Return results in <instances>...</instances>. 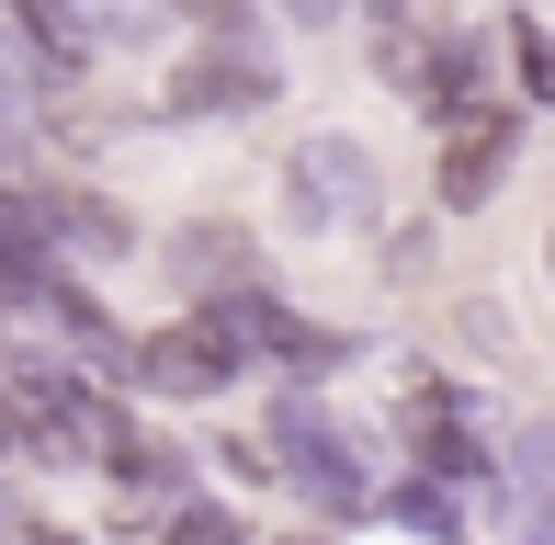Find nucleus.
<instances>
[{"label": "nucleus", "instance_id": "nucleus-1", "mask_svg": "<svg viewBox=\"0 0 555 545\" xmlns=\"http://www.w3.org/2000/svg\"><path fill=\"white\" fill-rule=\"evenodd\" d=\"M249 330L216 307H193V318H159V330H137V353H125V386H147V398H182V409H205V398H227V386L249 376Z\"/></svg>", "mask_w": 555, "mask_h": 545}, {"label": "nucleus", "instance_id": "nucleus-2", "mask_svg": "<svg viewBox=\"0 0 555 545\" xmlns=\"http://www.w3.org/2000/svg\"><path fill=\"white\" fill-rule=\"evenodd\" d=\"M284 216H295L307 239H363V228H374V148L340 137V126L295 137V148H284Z\"/></svg>", "mask_w": 555, "mask_h": 545}, {"label": "nucleus", "instance_id": "nucleus-3", "mask_svg": "<svg viewBox=\"0 0 555 545\" xmlns=\"http://www.w3.org/2000/svg\"><path fill=\"white\" fill-rule=\"evenodd\" d=\"M261 443H272V466H284V489H295V500H318L330 523L374 511V466H351V432H340V420L318 409V398H284Z\"/></svg>", "mask_w": 555, "mask_h": 545}, {"label": "nucleus", "instance_id": "nucleus-4", "mask_svg": "<svg viewBox=\"0 0 555 545\" xmlns=\"http://www.w3.org/2000/svg\"><path fill=\"white\" fill-rule=\"evenodd\" d=\"M431 193H442V216H476L499 182H511V160H521V114L511 103H465L453 126H431Z\"/></svg>", "mask_w": 555, "mask_h": 545}, {"label": "nucleus", "instance_id": "nucleus-5", "mask_svg": "<svg viewBox=\"0 0 555 545\" xmlns=\"http://www.w3.org/2000/svg\"><path fill=\"white\" fill-rule=\"evenodd\" d=\"M23 216H35V228H46V251H57V262H125V251H137V228H125V205H114V193H91V182H57V170H23Z\"/></svg>", "mask_w": 555, "mask_h": 545}, {"label": "nucleus", "instance_id": "nucleus-6", "mask_svg": "<svg viewBox=\"0 0 555 545\" xmlns=\"http://www.w3.org/2000/svg\"><path fill=\"white\" fill-rule=\"evenodd\" d=\"M409 466H420V478H453V489H476L499 466L488 432H476V409L453 398L442 376H409Z\"/></svg>", "mask_w": 555, "mask_h": 545}, {"label": "nucleus", "instance_id": "nucleus-7", "mask_svg": "<svg viewBox=\"0 0 555 545\" xmlns=\"http://www.w3.org/2000/svg\"><path fill=\"white\" fill-rule=\"evenodd\" d=\"M272 91V68L249 58L238 35H216V58H182L170 68V91H159V114H249Z\"/></svg>", "mask_w": 555, "mask_h": 545}, {"label": "nucleus", "instance_id": "nucleus-8", "mask_svg": "<svg viewBox=\"0 0 555 545\" xmlns=\"http://www.w3.org/2000/svg\"><path fill=\"white\" fill-rule=\"evenodd\" d=\"M499 46H511V80H521V103H544V114H555V35H544L533 12H511V23H499Z\"/></svg>", "mask_w": 555, "mask_h": 545}, {"label": "nucleus", "instance_id": "nucleus-9", "mask_svg": "<svg viewBox=\"0 0 555 545\" xmlns=\"http://www.w3.org/2000/svg\"><path fill=\"white\" fill-rule=\"evenodd\" d=\"M159 545H238V523H227L216 500H193V489H182V500H159Z\"/></svg>", "mask_w": 555, "mask_h": 545}, {"label": "nucleus", "instance_id": "nucleus-10", "mask_svg": "<svg viewBox=\"0 0 555 545\" xmlns=\"http://www.w3.org/2000/svg\"><path fill=\"white\" fill-rule=\"evenodd\" d=\"M182 23H205V35H249V0H170Z\"/></svg>", "mask_w": 555, "mask_h": 545}, {"label": "nucleus", "instance_id": "nucleus-11", "mask_svg": "<svg viewBox=\"0 0 555 545\" xmlns=\"http://www.w3.org/2000/svg\"><path fill=\"white\" fill-rule=\"evenodd\" d=\"M23 545H80V534H57V523H23Z\"/></svg>", "mask_w": 555, "mask_h": 545}, {"label": "nucleus", "instance_id": "nucleus-12", "mask_svg": "<svg viewBox=\"0 0 555 545\" xmlns=\"http://www.w3.org/2000/svg\"><path fill=\"white\" fill-rule=\"evenodd\" d=\"M295 545H330V534H295Z\"/></svg>", "mask_w": 555, "mask_h": 545}, {"label": "nucleus", "instance_id": "nucleus-13", "mask_svg": "<svg viewBox=\"0 0 555 545\" xmlns=\"http://www.w3.org/2000/svg\"><path fill=\"white\" fill-rule=\"evenodd\" d=\"M544 272H555V239H544Z\"/></svg>", "mask_w": 555, "mask_h": 545}]
</instances>
